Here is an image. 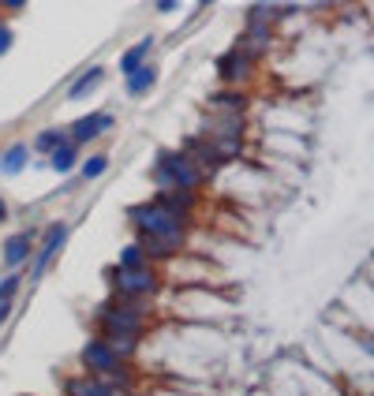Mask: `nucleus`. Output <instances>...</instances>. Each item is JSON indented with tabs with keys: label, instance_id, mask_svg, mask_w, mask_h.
<instances>
[{
	"label": "nucleus",
	"instance_id": "20e7f679",
	"mask_svg": "<svg viewBox=\"0 0 374 396\" xmlns=\"http://www.w3.org/2000/svg\"><path fill=\"white\" fill-rule=\"evenodd\" d=\"M83 362H86L94 374H109V370L120 367V355L113 351V344H109V340H90V344L83 348Z\"/></svg>",
	"mask_w": 374,
	"mask_h": 396
},
{
	"label": "nucleus",
	"instance_id": "bb28decb",
	"mask_svg": "<svg viewBox=\"0 0 374 396\" xmlns=\"http://www.w3.org/2000/svg\"><path fill=\"white\" fill-rule=\"evenodd\" d=\"M202 4H214V0H202Z\"/></svg>",
	"mask_w": 374,
	"mask_h": 396
},
{
	"label": "nucleus",
	"instance_id": "ddd939ff",
	"mask_svg": "<svg viewBox=\"0 0 374 396\" xmlns=\"http://www.w3.org/2000/svg\"><path fill=\"white\" fill-rule=\"evenodd\" d=\"M68 393H71V396H116V393H113V385H109V381H97V378L75 381Z\"/></svg>",
	"mask_w": 374,
	"mask_h": 396
},
{
	"label": "nucleus",
	"instance_id": "7ed1b4c3",
	"mask_svg": "<svg viewBox=\"0 0 374 396\" xmlns=\"http://www.w3.org/2000/svg\"><path fill=\"white\" fill-rule=\"evenodd\" d=\"M113 284H116V292H124V295H150L153 288H158V277H153L146 266H139V269H124V266H120Z\"/></svg>",
	"mask_w": 374,
	"mask_h": 396
},
{
	"label": "nucleus",
	"instance_id": "9b49d317",
	"mask_svg": "<svg viewBox=\"0 0 374 396\" xmlns=\"http://www.w3.org/2000/svg\"><path fill=\"white\" fill-rule=\"evenodd\" d=\"M153 79H158V71H153V68H146V64H142V68H135V71L127 75V94H131V97L146 94L150 86H153Z\"/></svg>",
	"mask_w": 374,
	"mask_h": 396
},
{
	"label": "nucleus",
	"instance_id": "aec40b11",
	"mask_svg": "<svg viewBox=\"0 0 374 396\" xmlns=\"http://www.w3.org/2000/svg\"><path fill=\"white\" fill-rule=\"evenodd\" d=\"M57 146H64V135H60V131H46V135H38V150L53 153Z\"/></svg>",
	"mask_w": 374,
	"mask_h": 396
},
{
	"label": "nucleus",
	"instance_id": "1a4fd4ad",
	"mask_svg": "<svg viewBox=\"0 0 374 396\" xmlns=\"http://www.w3.org/2000/svg\"><path fill=\"white\" fill-rule=\"evenodd\" d=\"M27 157H30V150L23 146V142L8 146V150H4V157H0V172H4V176H15V172H23V169H27Z\"/></svg>",
	"mask_w": 374,
	"mask_h": 396
},
{
	"label": "nucleus",
	"instance_id": "f3484780",
	"mask_svg": "<svg viewBox=\"0 0 374 396\" xmlns=\"http://www.w3.org/2000/svg\"><path fill=\"white\" fill-rule=\"evenodd\" d=\"M161 202L169 206V210H176L180 217H183L187 210H191V195H187V191H183V195H161Z\"/></svg>",
	"mask_w": 374,
	"mask_h": 396
},
{
	"label": "nucleus",
	"instance_id": "b1692460",
	"mask_svg": "<svg viewBox=\"0 0 374 396\" xmlns=\"http://www.w3.org/2000/svg\"><path fill=\"white\" fill-rule=\"evenodd\" d=\"M176 4H180V0H158V8H161V12H172Z\"/></svg>",
	"mask_w": 374,
	"mask_h": 396
},
{
	"label": "nucleus",
	"instance_id": "a211bd4d",
	"mask_svg": "<svg viewBox=\"0 0 374 396\" xmlns=\"http://www.w3.org/2000/svg\"><path fill=\"white\" fill-rule=\"evenodd\" d=\"M19 284H23V277H19V273H12V277L0 281V303H12V295L19 292Z\"/></svg>",
	"mask_w": 374,
	"mask_h": 396
},
{
	"label": "nucleus",
	"instance_id": "9d476101",
	"mask_svg": "<svg viewBox=\"0 0 374 396\" xmlns=\"http://www.w3.org/2000/svg\"><path fill=\"white\" fill-rule=\"evenodd\" d=\"M150 49H153V41H150V38H142L139 45H131V49L124 52V57H120V71H124V75H131L135 68H142V60L150 57Z\"/></svg>",
	"mask_w": 374,
	"mask_h": 396
},
{
	"label": "nucleus",
	"instance_id": "f257e3e1",
	"mask_svg": "<svg viewBox=\"0 0 374 396\" xmlns=\"http://www.w3.org/2000/svg\"><path fill=\"white\" fill-rule=\"evenodd\" d=\"M131 221L139 225L142 236H169L176 243H183V217L176 210H169L161 198L150 206H135V210H131Z\"/></svg>",
	"mask_w": 374,
	"mask_h": 396
},
{
	"label": "nucleus",
	"instance_id": "0eeeda50",
	"mask_svg": "<svg viewBox=\"0 0 374 396\" xmlns=\"http://www.w3.org/2000/svg\"><path fill=\"white\" fill-rule=\"evenodd\" d=\"M113 127V116L109 113H90V116H83L79 124L71 127V139L75 142H90V139H97L102 131H109Z\"/></svg>",
	"mask_w": 374,
	"mask_h": 396
},
{
	"label": "nucleus",
	"instance_id": "423d86ee",
	"mask_svg": "<svg viewBox=\"0 0 374 396\" xmlns=\"http://www.w3.org/2000/svg\"><path fill=\"white\" fill-rule=\"evenodd\" d=\"M64 239H68V225H53V228H49V236H46V247H41V255H38V262H34V277H41L49 262L60 255Z\"/></svg>",
	"mask_w": 374,
	"mask_h": 396
},
{
	"label": "nucleus",
	"instance_id": "a878e982",
	"mask_svg": "<svg viewBox=\"0 0 374 396\" xmlns=\"http://www.w3.org/2000/svg\"><path fill=\"white\" fill-rule=\"evenodd\" d=\"M4 4H8V8H23L27 0H4Z\"/></svg>",
	"mask_w": 374,
	"mask_h": 396
},
{
	"label": "nucleus",
	"instance_id": "4be33fe9",
	"mask_svg": "<svg viewBox=\"0 0 374 396\" xmlns=\"http://www.w3.org/2000/svg\"><path fill=\"white\" fill-rule=\"evenodd\" d=\"M12 49V27H0V57Z\"/></svg>",
	"mask_w": 374,
	"mask_h": 396
},
{
	"label": "nucleus",
	"instance_id": "2eb2a0df",
	"mask_svg": "<svg viewBox=\"0 0 374 396\" xmlns=\"http://www.w3.org/2000/svg\"><path fill=\"white\" fill-rule=\"evenodd\" d=\"M53 169H57V172H71L75 169V146H71V142H64V146H57V150H53Z\"/></svg>",
	"mask_w": 374,
	"mask_h": 396
},
{
	"label": "nucleus",
	"instance_id": "6ab92c4d",
	"mask_svg": "<svg viewBox=\"0 0 374 396\" xmlns=\"http://www.w3.org/2000/svg\"><path fill=\"white\" fill-rule=\"evenodd\" d=\"M105 169H109V157H90V161L83 164V180H97Z\"/></svg>",
	"mask_w": 374,
	"mask_h": 396
},
{
	"label": "nucleus",
	"instance_id": "6e6552de",
	"mask_svg": "<svg viewBox=\"0 0 374 396\" xmlns=\"http://www.w3.org/2000/svg\"><path fill=\"white\" fill-rule=\"evenodd\" d=\"M251 60H255V49H251V45H236L233 52H225V57H221V75H225V79H240V75L247 71Z\"/></svg>",
	"mask_w": 374,
	"mask_h": 396
},
{
	"label": "nucleus",
	"instance_id": "5701e85b",
	"mask_svg": "<svg viewBox=\"0 0 374 396\" xmlns=\"http://www.w3.org/2000/svg\"><path fill=\"white\" fill-rule=\"evenodd\" d=\"M8 314H12V303H0V325L8 322Z\"/></svg>",
	"mask_w": 374,
	"mask_h": 396
},
{
	"label": "nucleus",
	"instance_id": "393cba45",
	"mask_svg": "<svg viewBox=\"0 0 374 396\" xmlns=\"http://www.w3.org/2000/svg\"><path fill=\"white\" fill-rule=\"evenodd\" d=\"M0 221H8V206H4V198H0Z\"/></svg>",
	"mask_w": 374,
	"mask_h": 396
},
{
	"label": "nucleus",
	"instance_id": "412c9836",
	"mask_svg": "<svg viewBox=\"0 0 374 396\" xmlns=\"http://www.w3.org/2000/svg\"><path fill=\"white\" fill-rule=\"evenodd\" d=\"M109 344H113L116 355H131V351H135V337H113Z\"/></svg>",
	"mask_w": 374,
	"mask_h": 396
},
{
	"label": "nucleus",
	"instance_id": "39448f33",
	"mask_svg": "<svg viewBox=\"0 0 374 396\" xmlns=\"http://www.w3.org/2000/svg\"><path fill=\"white\" fill-rule=\"evenodd\" d=\"M105 329H109L113 337H139L142 314L131 311V306H113V311L105 314Z\"/></svg>",
	"mask_w": 374,
	"mask_h": 396
},
{
	"label": "nucleus",
	"instance_id": "dca6fc26",
	"mask_svg": "<svg viewBox=\"0 0 374 396\" xmlns=\"http://www.w3.org/2000/svg\"><path fill=\"white\" fill-rule=\"evenodd\" d=\"M120 266H124V269H139V266H146V247H142V243L124 247V255H120Z\"/></svg>",
	"mask_w": 374,
	"mask_h": 396
},
{
	"label": "nucleus",
	"instance_id": "4468645a",
	"mask_svg": "<svg viewBox=\"0 0 374 396\" xmlns=\"http://www.w3.org/2000/svg\"><path fill=\"white\" fill-rule=\"evenodd\" d=\"M102 79H105V71H102V68H90V71L83 75V79H75V83H71V90H68V97H71V101H75V97L90 94L94 86H102Z\"/></svg>",
	"mask_w": 374,
	"mask_h": 396
},
{
	"label": "nucleus",
	"instance_id": "f8f14e48",
	"mask_svg": "<svg viewBox=\"0 0 374 396\" xmlns=\"http://www.w3.org/2000/svg\"><path fill=\"white\" fill-rule=\"evenodd\" d=\"M30 258V236H12L4 243V262L8 266H19V262Z\"/></svg>",
	"mask_w": 374,
	"mask_h": 396
},
{
	"label": "nucleus",
	"instance_id": "f03ea898",
	"mask_svg": "<svg viewBox=\"0 0 374 396\" xmlns=\"http://www.w3.org/2000/svg\"><path fill=\"white\" fill-rule=\"evenodd\" d=\"M199 180H202V169L187 157V153H161V164H158V183L161 187H180V191H191Z\"/></svg>",
	"mask_w": 374,
	"mask_h": 396
}]
</instances>
